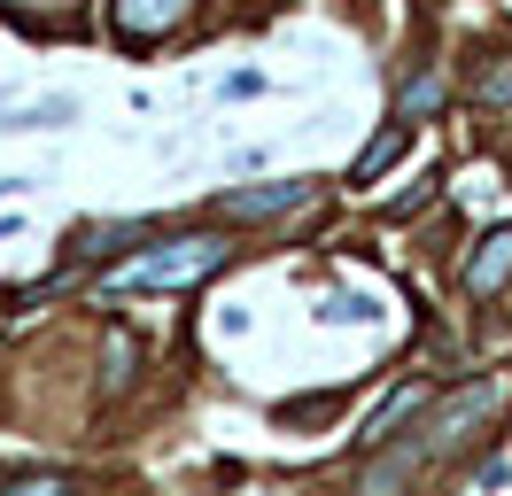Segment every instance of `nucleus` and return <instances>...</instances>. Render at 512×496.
I'll return each mask as SVG.
<instances>
[{"instance_id": "obj_1", "label": "nucleus", "mask_w": 512, "mask_h": 496, "mask_svg": "<svg viewBox=\"0 0 512 496\" xmlns=\"http://www.w3.org/2000/svg\"><path fill=\"white\" fill-rule=\"evenodd\" d=\"M225 256H233L225 233H179V241L132 248L125 264L101 272V287L109 295H179V287H202L210 272H225Z\"/></svg>"}, {"instance_id": "obj_2", "label": "nucleus", "mask_w": 512, "mask_h": 496, "mask_svg": "<svg viewBox=\"0 0 512 496\" xmlns=\"http://www.w3.org/2000/svg\"><path fill=\"white\" fill-rule=\"evenodd\" d=\"M497 411H505V380H497V372H489V380H466V388H450V396H435V403H427V419H419V450H427V465L458 458Z\"/></svg>"}, {"instance_id": "obj_3", "label": "nucleus", "mask_w": 512, "mask_h": 496, "mask_svg": "<svg viewBox=\"0 0 512 496\" xmlns=\"http://www.w3.org/2000/svg\"><path fill=\"white\" fill-rule=\"evenodd\" d=\"M194 16V0H109V31L125 47H156L163 31H179Z\"/></svg>"}, {"instance_id": "obj_4", "label": "nucleus", "mask_w": 512, "mask_h": 496, "mask_svg": "<svg viewBox=\"0 0 512 496\" xmlns=\"http://www.w3.org/2000/svg\"><path fill=\"white\" fill-rule=\"evenodd\" d=\"M295 202H311V179H264V186H225L218 217H280Z\"/></svg>"}, {"instance_id": "obj_5", "label": "nucleus", "mask_w": 512, "mask_h": 496, "mask_svg": "<svg viewBox=\"0 0 512 496\" xmlns=\"http://www.w3.org/2000/svg\"><path fill=\"white\" fill-rule=\"evenodd\" d=\"M512 279V225H497V233H481L474 256H466V272H458V287L474 295V303H489L497 287Z\"/></svg>"}, {"instance_id": "obj_6", "label": "nucleus", "mask_w": 512, "mask_h": 496, "mask_svg": "<svg viewBox=\"0 0 512 496\" xmlns=\"http://www.w3.org/2000/svg\"><path fill=\"white\" fill-rule=\"evenodd\" d=\"M419 473H427V450H419V434H412V442L381 450V458L357 473V496H404V489L419 481Z\"/></svg>"}, {"instance_id": "obj_7", "label": "nucleus", "mask_w": 512, "mask_h": 496, "mask_svg": "<svg viewBox=\"0 0 512 496\" xmlns=\"http://www.w3.org/2000/svg\"><path fill=\"white\" fill-rule=\"evenodd\" d=\"M412 155V124H388L373 148H357V163H350V186H373V179H388L396 163Z\"/></svg>"}, {"instance_id": "obj_8", "label": "nucleus", "mask_w": 512, "mask_h": 496, "mask_svg": "<svg viewBox=\"0 0 512 496\" xmlns=\"http://www.w3.org/2000/svg\"><path fill=\"white\" fill-rule=\"evenodd\" d=\"M419 109H443V78H435V70H412V78L396 86V124H412Z\"/></svg>"}, {"instance_id": "obj_9", "label": "nucleus", "mask_w": 512, "mask_h": 496, "mask_svg": "<svg viewBox=\"0 0 512 496\" xmlns=\"http://www.w3.org/2000/svg\"><path fill=\"white\" fill-rule=\"evenodd\" d=\"M78 117V101H70V93H55V101H32V109H8V132H39V124H70Z\"/></svg>"}, {"instance_id": "obj_10", "label": "nucleus", "mask_w": 512, "mask_h": 496, "mask_svg": "<svg viewBox=\"0 0 512 496\" xmlns=\"http://www.w3.org/2000/svg\"><path fill=\"white\" fill-rule=\"evenodd\" d=\"M404 411H427V380H412V388H396V396L381 403V419L365 427V442H388V434H396V419H404Z\"/></svg>"}, {"instance_id": "obj_11", "label": "nucleus", "mask_w": 512, "mask_h": 496, "mask_svg": "<svg viewBox=\"0 0 512 496\" xmlns=\"http://www.w3.org/2000/svg\"><path fill=\"white\" fill-rule=\"evenodd\" d=\"M0 496H78V481L70 473H8Z\"/></svg>"}, {"instance_id": "obj_12", "label": "nucleus", "mask_w": 512, "mask_h": 496, "mask_svg": "<svg viewBox=\"0 0 512 496\" xmlns=\"http://www.w3.org/2000/svg\"><path fill=\"white\" fill-rule=\"evenodd\" d=\"M474 93H481V101H512V55H505V62H489Z\"/></svg>"}, {"instance_id": "obj_13", "label": "nucleus", "mask_w": 512, "mask_h": 496, "mask_svg": "<svg viewBox=\"0 0 512 496\" xmlns=\"http://www.w3.org/2000/svg\"><path fill=\"white\" fill-rule=\"evenodd\" d=\"M132 365H140V349H132V341H109V380H101V388H125Z\"/></svg>"}, {"instance_id": "obj_14", "label": "nucleus", "mask_w": 512, "mask_h": 496, "mask_svg": "<svg viewBox=\"0 0 512 496\" xmlns=\"http://www.w3.org/2000/svg\"><path fill=\"white\" fill-rule=\"evenodd\" d=\"M8 8H63V0H8Z\"/></svg>"}]
</instances>
